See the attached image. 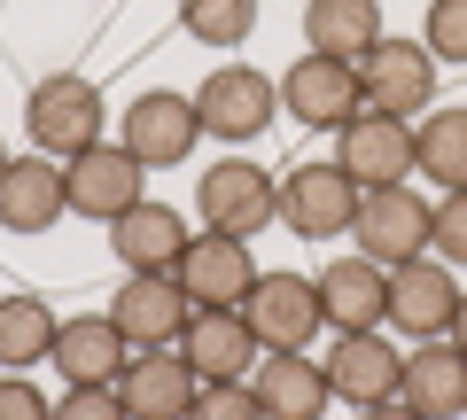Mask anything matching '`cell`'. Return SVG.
I'll return each instance as SVG.
<instances>
[{
  "label": "cell",
  "instance_id": "1",
  "mask_svg": "<svg viewBox=\"0 0 467 420\" xmlns=\"http://www.w3.org/2000/svg\"><path fill=\"white\" fill-rule=\"evenodd\" d=\"M195 210H202L211 234L250 241V234H265V226L281 219V179H273L265 164H250V156H218V164L202 171V187H195Z\"/></svg>",
  "mask_w": 467,
  "mask_h": 420
},
{
  "label": "cell",
  "instance_id": "2",
  "mask_svg": "<svg viewBox=\"0 0 467 420\" xmlns=\"http://www.w3.org/2000/svg\"><path fill=\"white\" fill-rule=\"evenodd\" d=\"M335 164H343V179L358 187V195H374V187H413L420 140H413V125H405V118L358 109V118L335 133Z\"/></svg>",
  "mask_w": 467,
  "mask_h": 420
},
{
  "label": "cell",
  "instance_id": "3",
  "mask_svg": "<svg viewBox=\"0 0 467 420\" xmlns=\"http://www.w3.org/2000/svg\"><path fill=\"white\" fill-rule=\"evenodd\" d=\"M24 125H32V149L39 156H78L101 140V86L78 78V70H55V78H39L32 94H24Z\"/></svg>",
  "mask_w": 467,
  "mask_h": 420
},
{
  "label": "cell",
  "instance_id": "4",
  "mask_svg": "<svg viewBox=\"0 0 467 420\" xmlns=\"http://www.w3.org/2000/svg\"><path fill=\"white\" fill-rule=\"evenodd\" d=\"M195 118H202V140H226V149L234 140H257L281 118V78H265L250 63H226L195 86Z\"/></svg>",
  "mask_w": 467,
  "mask_h": 420
},
{
  "label": "cell",
  "instance_id": "5",
  "mask_svg": "<svg viewBox=\"0 0 467 420\" xmlns=\"http://www.w3.org/2000/svg\"><path fill=\"white\" fill-rule=\"evenodd\" d=\"M350 70H358L367 109H382V118H405V125H413L420 109L436 101V55L420 47V39H389V32H382Z\"/></svg>",
  "mask_w": 467,
  "mask_h": 420
},
{
  "label": "cell",
  "instance_id": "6",
  "mask_svg": "<svg viewBox=\"0 0 467 420\" xmlns=\"http://www.w3.org/2000/svg\"><path fill=\"white\" fill-rule=\"evenodd\" d=\"M429 219H436V202H420L413 187H374V195H358L350 241H358V257L398 272L413 257H429Z\"/></svg>",
  "mask_w": 467,
  "mask_h": 420
},
{
  "label": "cell",
  "instance_id": "7",
  "mask_svg": "<svg viewBox=\"0 0 467 420\" xmlns=\"http://www.w3.org/2000/svg\"><path fill=\"white\" fill-rule=\"evenodd\" d=\"M257 257H250V241H234V234H211L202 226L195 241H187V257L171 265V281L187 288V303L195 312H242V296L257 288Z\"/></svg>",
  "mask_w": 467,
  "mask_h": 420
},
{
  "label": "cell",
  "instance_id": "8",
  "mask_svg": "<svg viewBox=\"0 0 467 420\" xmlns=\"http://www.w3.org/2000/svg\"><path fill=\"white\" fill-rule=\"evenodd\" d=\"M140 156L125 149V140H94V149H78L63 164V187H70V219H125V210H133V202H149L140 195Z\"/></svg>",
  "mask_w": 467,
  "mask_h": 420
},
{
  "label": "cell",
  "instance_id": "9",
  "mask_svg": "<svg viewBox=\"0 0 467 420\" xmlns=\"http://www.w3.org/2000/svg\"><path fill=\"white\" fill-rule=\"evenodd\" d=\"M312 288H319L327 335H374V327H389V265H374V257H335V265L312 272Z\"/></svg>",
  "mask_w": 467,
  "mask_h": 420
},
{
  "label": "cell",
  "instance_id": "10",
  "mask_svg": "<svg viewBox=\"0 0 467 420\" xmlns=\"http://www.w3.org/2000/svg\"><path fill=\"white\" fill-rule=\"evenodd\" d=\"M242 320H250V335L265 343V351H304V343L319 335V288L312 272H257V288L242 296Z\"/></svg>",
  "mask_w": 467,
  "mask_h": 420
},
{
  "label": "cell",
  "instance_id": "11",
  "mask_svg": "<svg viewBox=\"0 0 467 420\" xmlns=\"http://www.w3.org/2000/svg\"><path fill=\"white\" fill-rule=\"evenodd\" d=\"M281 109L296 125H312V133H343L358 109H367V94H358V70L335 63V55H304V63L281 70Z\"/></svg>",
  "mask_w": 467,
  "mask_h": 420
},
{
  "label": "cell",
  "instance_id": "12",
  "mask_svg": "<svg viewBox=\"0 0 467 420\" xmlns=\"http://www.w3.org/2000/svg\"><path fill=\"white\" fill-rule=\"evenodd\" d=\"M109 320H117V335L133 343V351H180L195 303H187V288L171 281V272H133V281L117 288Z\"/></svg>",
  "mask_w": 467,
  "mask_h": 420
},
{
  "label": "cell",
  "instance_id": "13",
  "mask_svg": "<svg viewBox=\"0 0 467 420\" xmlns=\"http://www.w3.org/2000/svg\"><path fill=\"white\" fill-rule=\"evenodd\" d=\"M358 219V187L343 179V164H296L281 179V226L288 234H304V241H335L343 226Z\"/></svg>",
  "mask_w": 467,
  "mask_h": 420
},
{
  "label": "cell",
  "instance_id": "14",
  "mask_svg": "<svg viewBox=\"0 0 467 420\" xmlns=\"http://www.w3.org/2000/svg\"><path fill=\"white\" fill-rule=\"evenodd\" d=\"M319 366H327V389L343 405H358V413H367V405H389L398 382H405V351L382 327H374V335H335V351L319 358Z\"/></svg>",
  "mask_w": 467,
  "mask_h": 420
},
{
  "label": "cell",
  "instance_id": "15",
  "mask_svg": "<svg viewBox=\"0 0 467 420\" xmlns=\"http://www.w3.org/2000/svg\"><path fill=\"white\" fill-rule=\"evenodd\" d=\"M460 296H467V288L451 281L444 257H413V265L389 272V327H398V335L436 343V335L451 327V312H460Z\"/></svg>",
  "mask_w": 467,
  "mask_h": 420
},
{
  "label": "cell",
  "instance_id": "16",
  "mask_svg": "<svg viewBox=\"0 0 467 420\" xmlns=\"http://www.w3.org/2000/svg\"><path fill=\"white\" fill-rule=\"evenodd\" d=\"M180 358L195 382H250L257 358H265V343L250 335V320L242 312H195L180 335Z\"/></svg>",
  "mask_w": 467,
  "mask_h": 420
},
{
  "label": "cell",
  "instance_id": "17",
  "mask_svg": "<svg viewBox=\"0 0 467 420\" xmlns=\"http://www.w3.org/2000/svg\"><path fill=\"white\" fill-rule=\"evenodd\" d=\"M55 219H70V187H63V164L55 156H8L0 171V226L8 234H47Z\"/></svg>",
  "mask_w": 467,
  "mask_h": 420
},
{
  "label": "cell",
  "instance_id": "18",
  "mask_svg": "<svg viewBox=\"0 0 467 420\" xmlns=\"http://www.w3.org/2000/svg\"><path fill=\"white\" fill-rule=\"evenodd\" d=\"M202 140V118H195V94H140L133 109H125V149L140 156V164H187Z\"/></svg>",
  "mask_w": 467,
  "mask_h": 420
},
{
  "label": "cell",
  "instance_id": "19",
  "mask_svg": "<svg viewBox=\"0 0 467 420\" xmlns=\"http://www.w3.org/2000/svg\"><path fill=\"white\" fill-rule=\"evenodd\" d=\"M133 366V343L117 335L109 312H86V320H63L55 335V374L70 389H117V374Z\"/></svg>",
  "mask_w": 467,
  "mask_h": 420
},
{
  "label": "cell",
  "instance_id": "20",
  "mask_svg": "<svg viewBox=\"0 0 467 420\" xmlns=\"http://www.w3.org/2000/svg\"><path fill=\"white\" fill-rule=\"evenodd\" d=\"M195 374H187L180 351H133V366L117 374V397L133 420H187L195 413Z\"/></svg>",
  "mask_w": 467,
  "mask_h": 420
},
{
  "label": "cell",
  "instance_id": "21",
  "mask_svg": "<svg viewBox=\"0 0 467 420\" xmlns=\"http://www.w3.org/2000/svg\"><path fill=\"white\" fill-rule=\"evenodd\" d=\"M250 389H257V405H265V420H319L335 405L327 366L304 358V351H265L257 374H250Z\"/></svg>",
  "mask_w": 467,
  "mask_h": 420
},
{
  "label": "cell",
  "instance_id": "22",
  "mask_svg": "<svg viewBox=\"0 0 467 420\" xmlns=\"http://www.w3.org/2000/svg\"><path fill=\"white\" fill-rule=\"evenodd\" d=\"M187 219L171 210V202H133L125 219H109V250L125 272H171L187 257Z\"/></svg>",
  "mask_w": 467,
  "mask_h": 420
},
{
  "label": "cell",
  "instance_id": "23",
  "mask_svg": "<svg viewBox=\"0 0 467 420\" xmlns=\"http://www.w3.org/2000/svg\"><path fill=\"white\" fill-rule=\"evenodd\" d=\"M398 405H413L420 420H460L467 413V358L451 351L444 335L405 351V382H398Z\"/></svg>",
  "mask_w": 467,
  "mask_h": 420
},
{
  "label": "cell",
  "instance_id": "24",
  "mask_svg": "<svg viewBox=\"0 0 467 420\" xmlns=\"http://www.w3.org/2000/svg\"><path fill=\"white\" fill-rule=\"evenodd\" d=\"M374 39H382V8H374V0H312V8H304V55L358 63Z\"/></svg>",
  "mask_w": 467,
  "mask_h": 420
},
{
  "label": "cell",
  "instance_id": "25",
  "mask_svg": "<svg viewBox=\"0 0 467 420\" xmlns=\"http://www.w3.org/2000/svg\"><path fill=\"white\" fill-rule=\"evenodd\" d=\"M55 335H63V320H55L32 288L0 296V366L8 374H32L39 358H55Z\"/></svg>",
  "mask_w": 467,
  "mask_h": 420
},
{
  "label": "cell",
  "instance_id": "26",
  "mask_svg": "<svg viewBox=\"0 0 467 420\" xmlns=\"http://www.w3.org/2000/svg\"><path fill=\"white\" fill-rule=\"evenodd\" d=\"M413 140H420V171L444 195H467V109H429L413 125Z\"/></svg>",
  "mask_w": 467,
  "mask_h": 420
},
{
  "label": "cell",
  "instance_id": "27",
  "mask_svg": "<svg viewBox=\"0 0 467 420\" xmlns=\"http://www.w3.org/2000/svg\"><path fill=\"white\" fill-rule=\"evenodd\" d=\"M180 24L202 47H242L257 32V0H180Z\"/></svg>",
  "mask_w": 467,
  "mask_h": 420
},
{
  "label": "cell",
  "instance_id": "28",
  "mask_svg": "<svg viewBox=\"0 0 467 420\" xmlns=\"http://www.w3.org/2000/svg\"><path fill=\"white\" fill-rule=\"evenodd\" d=\"M187 420H265V405H257L250 382H202L195 389V413Z\"/></svg>",
  "mask_w": 467,
  "mask_h": 420
},
{
  "label": "cell",
  "instance_id": "29",
  "mask_svg": "<svg viewBox=\"0 0 467 420\" xmlns=\"http://www.w3.org/2000/svg\"><path fill=\"white\" fill-rule=\"evenodd\" d=\"M420 47H429L436 63H467V0H436V8H429V32H420Z\"/></svg>",
  "mask_w": 467,
  "mask_h": 420
},
{
  "label": "cell",
  "instance_id": "30",
  "mask_svg": "<svg viewBox=\"0 0 467 420\" xmlns=\"http://www.w3.org/2000/svg\"><path fill=\"white\" fill-rule=\"evenodd\" d=\"M429 250L444 257V265H467V195H444L429 219Z\"/></svg>",
  "mask_w": 467,
  "mask_h": 420
},
{
  "label": "cell",
  "instance_id": "31",
  "mask_svg": "<svg viewBox=\"0 0 467 420\" xmlns=\"http://www.w3.org/2000/svg\"><path fill=\"white\" fill-rule=\"evenodd\" d=\"M55 420H133V413L117 389H70V397H55Z\"/></svg>",
  "mask_w": 467,
  "mask_h": 420
},
{
  "label": "cell",
  "instance_id": "32",
  "mask_svg": "<svg viewBox=\"0 0 467 420\" xmlns=\"http://www.w3.org/2000/svg\"><path fill=\"white\" fill-rule=\"evenodd\" d=\"M0 420H55V405L39 397L24 374H0Z\"/></svg>",
  "mask_w": 467,
  "mask_h": 420
},
{
  "label": "cell",
  "instance_id": "33",
  "mask_svg": "<svg viewBox=\"0 0 467 420\" xmlns=\"http://www.w3.org/2000/svg\"><path fill=\"white\" fill-rule=\"evenodd\" d=\"M358 420H420V413H413V405H398V397H389V405H367Z\"/></svg>",
  "mask_w": 467,
  "mask_h": 420
},
{
  "label": "cell",
  "instance_id": "34",
  "mask_svg": "<svg viewBox=\"0 0 467 420\" xmlns=\"http://www.w3.org/2000/svg\"><path fill=\"white\" fill-rule=\"evenodd\" d=\"M444 343H451V351L467 358V296H460V312H451V327H444Z\"/></svg>",
  "mask_w": 467,
  "mask_h": 420
},
{
  "label": "cell",
  "instance_id": "35",
  "mask_svg": "<svg viewBox=\"0 0 467 420\" xmlns=\"http://www.w3.org/2000/svg\"><path fill=\"white\" fill-rule=\"evenodd\" d=\"M0 171H8V149H0Z\"/></svg>",
  "mask_w": 467,
  "mask_h": 420
}]
</instances>
